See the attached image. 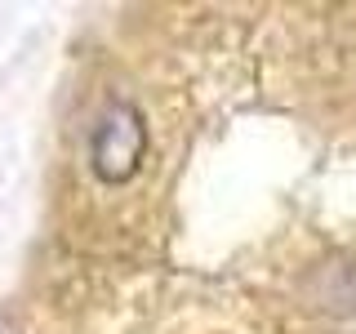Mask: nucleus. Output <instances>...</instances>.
<instances>
[{"label": "nucleus", "instance_id": "nucleus-1", "mask_svg": "<svg viewBox=\"0 0 356 334\" xmlns=\"http://www.w3.org/2000/svg\"><path fill=\"white\" fill-rule=\"evenodd\" d=\"M143 156H147V125H143L138 107L111 103L103 116H98L94 138H89L94 174L107 178V183H125V178L138 174Z\"/></svg>", "mask_w": 356, "mask_h": 334}]
</instances>
